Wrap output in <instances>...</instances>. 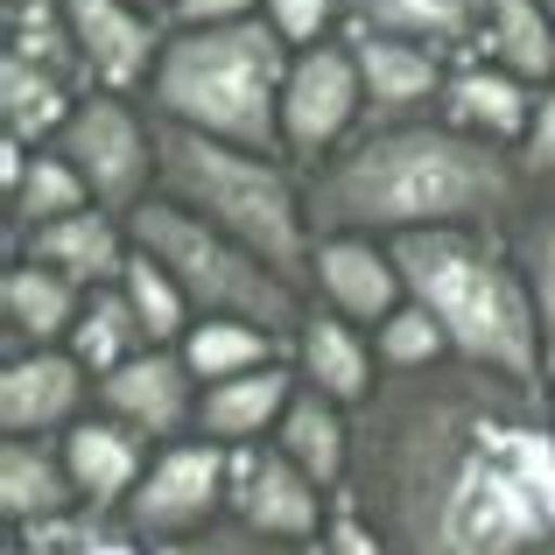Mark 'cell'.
I'll list each match as a JSON object with an SVG mask.
<instances>
[{
    "instance_id": "11",
    "label": "cell",
    "mask_w": 555,
    "mask_h": 555,
    "mask_svg": "<svg viewBox=\"0 0 555 555\" xmlns=\"http://www.w3.org/2000/svg\"><path fill=\"white\" fill-rule=\"evenodd\" d=\"M317 282L331 288L345 317H393L401 296V268L387 254H373L366 240H324L317 246Z\"/></svg>"
},
{
    "instance_id": "19",
    "label": "cell",
    "mask_w": 555,
    "mask_h": 555,
    "mask_svg": "<svg viewBox=\"0 0 555 555\" xmlns=\"http://www.w3.org/2000/svg\"><path fill=\"white\" fill-rule=\"evenodd\" d=\"M302 366H310L324 401H359V393H366V352H359V338L345 324H331V317H310V331H302Z\"/></svg>"
},
{
    "instance_id": "20",
    "label": "cell",
    "mask_w": 555,
    "mask_h": 555,
    "mask_svg": "<svg viewBox=\"0 0 555 555\" xmlns=\"http://www.w3.org/2000/svg\"><path fill=\"white\" fill-rule=\"evenodd\" d=\"M36 260L70 274H113L120 268V240H113L106 218L78 211V218H56V225H36Z\"/></svg>"
},
{
    "instance_id": "25",
    "label": "cell",
    "mask_w": 555,
    "mask_h": 555,
    "mask_svg": "<svg viewBox=\"0 0 555 555\" xmlns=\"http://www.w3.org/2000/svg\"><path fill=\"white\" fill-rule=\"evenodd\" d=\"M359 70H366L373 99H387V106H401V99H422L436 85V64L422 50H408V42H366L359 50Z\"/></svg>"
},
{
    "instance_id": "8",
    "label": "cell",
    "mask_w": 555,
    "mask_h": 555,
    "mask_svg": "<svg viewBox=\"0 0 555 555\" xmlns=\"http://www.w3.org/2000/svg\"><path fill=\"white\" fill-rule=\"evenodd\" d=\"M352 106H359V78H352V64H345L338 50H317V56H302V64L288 70V92H282V134L296 141L302 155H317V149H331V141L345 134Z\"/></svg>"
},
{
    "instance_id": "4",
    "label": "cell",
    "mask_w": 555,
    "mask_h": 555,
    "mask_svg": "<svg viewBox=\"0 0 555 555\" xmlns=\"http://www.w3.org/2000/svg\"><path fill=\"white\" fill-rule=\"evenodd\" d=\"M282 42L274 28L232 22V28H197L190 42L163 56V106L177 120L225 134L240 149L274 141V106H282Z\"/></svg>"
},
{
    "instance_id": "7",
    "label": "cell",
    "mask_w": 555,
    "mask_h": 555,
    "mask_svg": "<svg viewBox=\"0 0 555 555\" xmlns=\"http://www.w3.org/2000/svg\"><path fill=\"white\" fill-rule=\"evenodd\" d=\"M64 155H70V169H78L92 190H106V197H127V190L141 183V169H149L141 127L127 120L113 99H85V106L70 113L64 120Z\"/></svg>"
},
{
    "instance_id": "1",
    "label": "cell",
    "mask_w": 555,
    "mask_h": 555,
    "mask_svg": "<svg viewBox=\"0 0 555 555\" xmlns=\"http://www.w3.org/2000/svg\"><path fill=\"white\" fill-rule=\"evenodd\" d=\"M555 450L514 422H472V443L436 472V520H422V555H542L548 506L542 464Z\"/></svg>"
},
{
    "instance_id": "26",
    "label": "cell",
    "mask_w": 555,
    "mask_h": 555,
    "mask_svg": "<svg viewBox=\"0 0 555 555\" xmlns=\"http://www.w3.org/2000/svg\"><path fill=\"white\" fill-rule=\"evenodd\" d=\"M134 338H149L141 331V317L127 310V302H92L85 310V324H78V366H99V373H120L127 366V345Z\"/></svg>"
},
{
    "instance_id": "13",
    "label": "cell",
    "mask_w": 555,
    "mask_h": 555,
    "mask_svg": "<svg viewBox=\"0 0 555 555\" xmlns=\"http://www.w3.org/2000/svg\"><path fill=\"white\" fill-rule=\"evenodd\" d=\"M64 14H70V36H78L85 64L106 70L113 85H127L149 64V22H134L120 0H64Z\"/></svg>"
},
{
    "instance_id": "37",
    "label": "cell",
    "mask_w": 555,
    "mask_h": 555,
    "mask_svg": "<svg viewBox=\"0 0 555 555\" xmlns=\"http://www.w3.org/2000/svg\"><path fill=\"white\" fill-rule=\"evenodd\" d=\"M78 555H134V548H78Z\"/></svg>"
},
{
    "instance_id": "15",
    "label": "cell",
    "mask_w": 555,
    "mask_h": 555,
    "mask_svg": "<svg viewBox=\"0 0 555 555\" xmlns=\"http://www.w3.org/2000/svg\"><path fill=\"white\" fill-rule=\"evenodd\" d=\"M274 415H288V373H274V366L218 379V387L204 393V408H197V422L211 436H260Z\"/></svg>"
},
{
    "instance_id": "6",
    "label": "cell",
    "mask_w": 555,
    "mask_h": 555,
    "mask_svg": "<svg viewBox=\"0 0 555 555\" xmlns=\"http://www.w3.org/2000/svg\"><path fill=\"white\" fill-rule=\"evenodd\" d=\"M134 240L141 254H155L177 288L190 302H204L211 317H232V324H260V331H282L296 324V302H288L282 274H268L240 240H225L218 225L204 218H183L169 204H141L134 211Z\"/></svg>"
},
{
    "instance_id": "30",
    "label": "cell",
    "mask_w": 555,
    "mask_h": 555,
    "mask_svg": "<svg viewBox=\"0 0 555 555\" xmlns=\"http://www.w3.org/2000/svg\"><path fill=\"white\" fill-rule=\"evenodd\" d=\"M457 113L472 127H492V134H514V127H528V106H520V92L506 78H464L457 85Z\"/></svg>"
},
{
    "instance_id": "3",
    "label": "cell",
    "mask_w": 555,
    "mask_h": 555,
    "mask_svg": "<svg viewBox=\"0 0 555 555\" xmlns=\"http://www.w3.org/2000/svg\"><path fill=\"white\" fill-rule=\"evenodd\" d=\"M393 268L401 282L422 296V310L450 331V345H464L472 359L514 373V379H534V310L520 296V282L486 254L472 246L464 232L436 225V232H401L393 246Z\"/></svg>"
},
{
    "instance_id": "28",
    "label": "cell",
    "mask_w": 555,
    "mask_h": 555,
    "mask_svg": "<svg viewBox=\"0 0 555 555\" xmlns=\"http://www.w3.org/2000/svg\"><path fill=\"white\" fill-rule=\"evenodd\" d=\"M56 120H64V106H56V85L36 78L22 56H8V127H14V141L42 134V127H56Z\"/></svg>"
},
{
    "instance_id": "27",
    "label": "cell",
    "mask_w": 555,
    "mask_h": 555,
    "mask_svg": "<svg viewBox=\"0 0 555 555\" xmlns=\"http://www.w3.org/2000/svg\"><path fill=\"white\" fill-rule=\"evenodd\" d=\"M22 211L36 225H56V218H78L85 211V177L70 163H36L22 183Z\"/></svg>"
},
{
    "instance_id": "38",
    "label": "cell",
    "mask_w": 555,
    "mask_h": 555,
    "mask_svg": "<svg viewBox=\"0 0 555 555\" xmlns=\"http://www.w3.org/2000/svg\"><path fill=\"white\" fill-rule=\"evenodd\" d=\"M548 8H555V0H548Z\"/></svg>"
},
{
    "instance_id": "29",
    "label": "cell",
    "mask_w": 555,
    "mask_h": 555,
    "mask_svg": "<svg viewBox=\"0 0 555 555\" xmlns=\"http://www.w3.org/2000/svg\"><path fill=\"white\" fill-rule=\"evenodd\" d=\"M359 8L379 28H401V36H457L472 0H359Z\"/></svg>"
},
{
    "instance_id": "24",
    "label": "cell",
    "mask_w": 555,
    "mask_h": 555,
    "mask_svg": "<svg viewBox=\"0 0 555 555\" xmlns=\"http://www.w3.org/2000/svg\"><path fill=\"white\" fill-rule=\"evenodd\" d=\"M127 310L141 317V331H149V338H177L190 296L177 288V274H169L163 260L141 254V260H127Z\"/></svg>"
},
{
    "instance_id": "17",
    "label": "cell",
    "mask_w": 555,
    "mask_h": 555,
    "mask_svg": "<svg viewBox=\"0 0 555 555\" xmlns=\"http://www.w3.org/2000/svg\"><path fill=\"white\" fill-rule=\"evenodd\" d=\"M64 500H70V472H56L42 450H28L14 436L0 450V506L14 520H50V514H64Z\"/></svg>"
},
{
    "instance_id": "21",
    "label": "cell",
    "mask_w": 555,
    "mask_h": 555,
    "mask_svg": "<svg viewBox=\"0 0 555 555\" xmlns=\"http://www.w3.org/2000/svg\"><path fill=\"white\" fill-rule=\"evenodd\" d=\"M260 359H268V338L246 324H232V317H211V324L190 331L183 345V366L204 373V379H240V373H260Z\"/></svg>"
},
{
    "instance_id": "14",
    "label": "cell",
    "mask_w": 555,
    "mask_h": 555,
    "mask_svg": "<svg viewBox=\"0 0 555 555\" xmlns=\"http://www.w3.org/2000/svg\"><path fill=\"white\" fill-rule=\"evenodd\" d=\"M183 373H190L183 359H163V352H155V359H127V366L106 379L113 415H127L134 429H149V436H169L183 422V387H190Z\"/></svg>"
},
{
    "instance_id": "5",
    "label": "cell",
    "mask_w": 555,
    "mask_h": 555,
    "mask_svg": "<svg viewBox=\"0 0 555 555\" xmlns=\"http://www.w3.org/2000/svg\"><path fill=\"white\" fill-rule=\"evenodd\" d=\"M169 183L183 190L190 204H204L225 240H240L254 260H268L274 274H302V240H296V204L274 169H260L254 155H232L204 134H169L163 141Z\"/></svg>"
},
{
    "instance_id": "2",
    "label": "cell",
    "mask_w": 555,
    "mask_h": 555,
    "mask_svg": "<svg viewBox=\"0 0 555 555\" xmlns=\"http://www.w3.org/2000/svg\"><path fill=\"white\" fill-rule=\"evenodd\" d=\"M506 197V177L486 149L450 134H387L366 141L338 177L324 183V218L338 225H457V218L486 211Z\"/></svg>"
},
{
    "instance_id": "33",
    "label": "cell",
    "mask_w": 555,
    "mask_h": 555,
    "mask_svg": "<svg viewBox=\"0 0 555 555\" xmlns=\"http://www.w3.org/2000/svg\"><path fill=\"white\" fill-rule=\"evenodd\" d=\"M331 14V0H274V28L282 36H317Z\"/></svg>"
},
{
    "instance_id": "32",
    "label": "cell",
    "mask_w": 555,
    "mask_h": 555,
    "mask_svg": "<svg viewBox=\"0 0 555 555\" xmlns=\"http://www.w3.org/2000/svg\"><path fill=\"white\" fill-rule=\"evenodd\" d=\"M534 288H542V324H548L542 359L555 366V218H548V225H534Z\"/></svg>"
},
{
    "instance_id": "23",
    "label": "cell",
    "mask_w": 555,
    "mask_h": 555,
    "mask_svg": "<svg viewBox=\"0 0 555 555\" xmlns=\"http://www.w3.org/2000/svg\"><path fill=\"white\" fill-rule=\"evenodd\" d=\"M8 324L28 331V338H56V331L70 324V288L56 282L50 268H14L8 274Z\"/></svg>"
},
{
    "instance_id": "22",
    "label": "cell",
    "mask_w": 555,
    "mask_h": 555,
    "mask_svg": "<svg viewBox=\"0 0 555 555\" xmlns=\"http://www.w3.org/2000/svg\"><path fill=\"white\" fill-rule=\"evenodd\" d=\"M492 8V36H500V56L528 78H548L555 70V28L542 14V0H486Z\"/></svg>"
},
{
    "instance_id": "31",
    "label": "cell",
    "mask_w": 555,
    "mask_h": 555,
    "mask_svg": "<svg viewBox=\"0 0 555 555\" xmlns=\"http://www.w3.org/2000/svg\"><path fill=\"white\" fill-rule=\"evenodd\" d=\"M443 338H450V331L436 324L429 310H393L387 331H379V352H387L393 366H429V359L443 352Z\"/></svg>"
},
{
    "instance_id": "9",
    "label": "cell",
    "mask_w": 555,
    "mask_h": 555,
    "mask_svg": "<svg viewBox=\"0 0 555 555\" xmlns=\"http://www.w3.org/2000/svg\"><path fill=\"white\" fill-rule=\"evenodd\" d=\"M218 486H225V457L218 450H169L149 472V486L134 492V528H149V534L197 528L218 506Z\"/></svg>"
},
{
    "instance_id": "34",
    "label": "cell",
    "mask_w": 555,
    "mask_h": 555,
    "mask_svg": "<svg viewBox=\"0 0 555 555\" xmlns=\"http://www.w3.org/2000/svg\"><path fill=\"white\" fill-rule=\"evenodd\" d=\"M528 155H534V169H555V99H542V113H534Z\"/></svg>"
},
{
    "instance_id": "10",
    "label": "cell",
    "mask_w": 555,
    "mask_h": 555,
    "mask_svg": "<svg viewBox=\"0 0 555 555\" xmlns=\"http://www.w3.org/2000/svg\"><path fill=\"white\" fill-rule=\"evenodd\" d=\"M240 506L260 534H317V486L282 450L274 457H240Z\"/></svg>"
},
{
    "instance_id": "18",
    "label": "cell",
    "mask_w": 555,
    "mask_h": 555,
    "mask_svg": "<svg viewBox=\"0 0 555 555\" xmlns=\"http://www.w3.org/2000/svg\"><path fill=\"white\" fill-rule=\"evenodd\" d=\"M134 443H127L120 429H106V422H85V429H70L64 443V472L78 492H92V500H113V492L134 486Z\"/></svg>"
},
{
    "instance_id": "35",
    "label": "cell",
    "mask_w": 555,
    "mask_h": 555,
    "mask_svg": "<svg viewBox=\"0 0 555 555\" xmlns=\"http://www.w3.org/2000/svg\"><path fill=\"white\" fill-rule=\"evenodd\" d=\"M254 0H183V22H197V28H225L232 14H246Z\"/></svg>"
},
{
    "instance_id": "36",
    "label": "cell",
    "mask_w": 555,
    "mask_h": 555,
    "mask_svg": "<svg viewBox=\"0 0 555 555\" xmlns=\"http://www.w3.org/2000/svg\"><path fill=\"white\" fill-rule=\"evenodd\" d=\"M542 506H548V520H555V457L542 464Z\"/></svg>"
},
{
    "instance_id": "16",
    "label": "cell",
    "mask_w": 555,
    "mask_h": 555,
    "mask_svg": "<svg viewBox=\"0 0 555 555\" xmlns=\"http://www.w3.org/2000/svg\"><path fill=\"white\" fill-rule=\"evenodd\" d=\"M282 457L296 464L310 486H331L345 464V429H338V408L324 401V393H302V401H288L282 415Z\"/></svg>"
},
{
    "instance_id": "12",
    "label": "cell",
    "mask_w": 555,
    "mask_h": 555,
    "mask_svg": "<svg viewBox=\"0 0 555 555\" xmlns=\"http://www.w3.org/2000/svg\"><path fill=\"white\" fill-rule=\"evenodd\" d=\"M78 359H56V352H36V359H14L8 379H0V422H8L14 436L28 429H50V422L70 415V401H78Z\"/></svg>"
}]
</instances>
